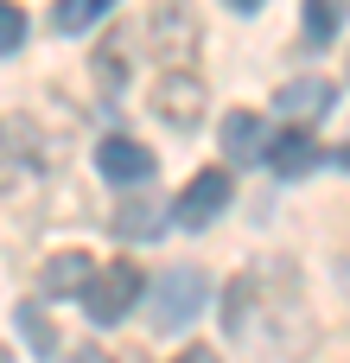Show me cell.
<instances>
[{
    "mask_svg": "<svg viewBox=\"0 0 350 363\" xmlns=\"http://www.w3.org/2000/svg\"><path fill=\"white\" fill-rule=\"evenodd\" d=\"M223 332H230V345H242V351H255L268 363L300 357L312 345V319L293 294V268L268 262V268L236 274L230 294H223Z\"/></svg>",
    "mask_w": 350,
    "mask_h": 363,
    "instance_id": "cell-1",
    "label": "cell"
},
{
    "mask_svg": "<svg viewBox=\"0 0 350 363\" xmlns=\"http://www.w3.org/2000/svg\"><path fill=\"white\" fill-rule=\"evenodd\" d=\"M147 319H153V332H185L204 306H210V274L204 268H191V262H179V268H159L153 281H147Z\"/></svg>",
    "mask_w": 350,
    "mask_h": 363,
    "instance_id": "cell-2",
    "label": "cell"
},
{
    "mask_svg": "<svg viewBox=\"0 0 350 363\" xmlns=\"http://www.w3.org/2000/svg\"><path fill=\"white\" fill-rule=\"evenodd\" d=\"M147 45H153V57H159L166 70H191V57L204 51V26H198V13H191L185 0H153V13H147Z\"/></svg>",
    "mask_w": 350,
    "mask_h": 363,
    "instance_id": "cell-3",
    "label": "cell"
},
{
    "mask_svg": "<svg viewBox=\"0 0 350 363\" xmlns=\"http://www.w3.org/2000/svg\"><path fill=\"white\" fill-rule=\"evenodd\" d=\"M140 294H147V274H140L134 262H108V268H96V281L83 287V306H89L96 325H121V319L140 306Z\"/></svg>",
    "mask_w": 350,
    "mask_h": 363,
    "instance_id": "cell-4",
    "label": "cell"
},
{
    "mask_svg": "<svg viewBox=\"0 0 350 363\" xmlns=\"http://www.w3.org/2000/svg\"><path fill=\"white\" fill-rule=\"evenodd\" d=\"M230 191H236V185H230V172H223V166H210V172H198V179L179 191V204H166V211H172V223H179V230H204V223H217V217H223Z\"/></svg>",
    "mask_w": 350,
    "mask_h": 363,
    "instance_id": "cell-5",
    "label": "cell"
},
{
    "mask_svg": "<svg viewBox=\"0 0 350 363\" xmlns=\"http://www.w3.org/2000/svg\"><path fill=\"white\" fill-rule=\"evenodd\" d=\"M153 108H159V121H166V128L191 134V128L204 121V83H198L191 70H166V77L153 83Z\"/></svg>",
    "mask_w": 350,
    "mask_h": 363,
    "instance_id": "cell-6",
    "label": "cell"
},
{
    "mask_svg": "<svg viewBox=\"0 0 350 363\" xmlns=\"http://www.w3.org/2000/svg\"><path fill=\"white\" fill-rule=\"evenodd\" d=\"M38 172V134L26 115H0V191H19Z\"/></svg>",
    "mask_w": 350,
    "mask_h": 363,
    "instance_id": "cell-7",
    "label": "cell"
},
{
    "mask_svg": "<svg viewBox=\"0 0 350 363\" xmlns=\"http://www.w3.org/2000/svg\"><path fill=\"white\" fill-rule=\"evenodd\" d=\"M96 172H102L108 185H147V179H153V153H147L140 140H128V134H108V140L96 147Z\"/></svg>",
    "mask_w": 350,
    "mask_h": 363,
    "instance_id": "cell-8",
    "label": "cell"
},
{
    "mask_svg": "<svg viewBox=\"0 0 350 363\" xmlns=\"http://www.w3.org/2000/svg\"><path fill=\"white\" fill-rule=\"evenodd\" d=\"M96 255H83V249H64V255H51L45 268H38V294H51V300H70V294H83L89 281H96Z\"/></svg>",
    "mask_w": 350,
    "mask_h": 363,
    "instance_id": "cell-9",
    "label": "cell"
},
{
    "mask_svg": "<svg viewBox=\"0 0 350 363\" xmlns=\"http://www.w3.org/2000/svg\"><path fill=\"white\" fill-rule=\"evenodd\" d=\"M223 153H230L236 166H255V160L268 153V121H261L255 108H230V115H223Z\"/></svg>",
    "mask_w": 350,
    "mask_h": 363,
    "instance_id": "cell-10",
    "label": "cell"
},
{
    "mask_svg": "<svg viewBox=\"0 0 350 363\" xmlns=\"http://www.w3.org/2000/svg\"><path fill=\"white\" fill-rule=\"evenodd\" d=\"M281 179H300V172H312L325 153H319V140L312 134H300V128H287V134H268V153H261Z\"/></svg>",
    "mask_w": 350,
    "mask_h": 363,
    "instance_id": "cell-11",
    "label": "cell"
},
{
    "mask_svg": "<svg viewBox=\"0 0 350 363\" xmlns=\"http://www.w3.org/2000/svg\"><path fill=\"white\" fill-rule=\"evenodd\" d=\"M332 96H338V89H332L325 77H293V83L274 96V108H281L287 121H319V115L332 108Z\"/></svg>",
    "mask_w": 350,
    "mask_h": 363,
    "instance_id": "cell-12",
    "label": "cell"
},
{
    "mask_svg": "<svg viewBox=\"0 0 350 363\" xmlns=\"http://www.w3.org/2000/svg\"><path fill=\"white\" fill-rule=\"evenodd\" d=\"M166 223H172L166 204H147V198H128V204H115V217H108V230L128 236V242H153Z\"/></svg>",
    "mask_w": 350,
    "mask_h": 363,
    "instance_id": "cell-13",
    "label": "cell"
},
{
    "mask_svg": "<svg viewBox=\"0 0 350 363\" xmlns=\"http://www.w3.org/2000/svg\"><path fill=\"white\" fill-rule=\"evenodd\" d=\"M350 19V0H306V45H332Z\"/></svg>",
    "mask_w": 350,
    "mask_h": 363,
    "instance_id": "cell-14",
    "label": "cell"
},
{
    "mask_svg": "<svg viewBox=\"0 0 350 363\" xmlns=\"http://www.w3.org/2000/svg\"><path fill=\"white\" fill-rule=\"evenodd\" d=\"M108 6H115V0H57V6H51V26H57V32H89Z\"/></svg>",
    "mask_w": 350,
    "mask_h": 363,
    "instance_id": "cell-15",
    "label": "cell"
},
{
    "mask_svg": "<svg viewBox=\"0 0 350 363\" xmlns=\"http://www.w3.org/2000/svg\"><path fill=\"white\" fill-rule=\"evenodd\" d=\"M13 319H19V332H26V345H32L38 357H51V351H57V332H51V319H45V306H38V300H26Z\"/></svg>",
    "mask_w": 350,
    "mask_h": 363,
    "instance_id": "cell-16",
    "label": "cell"
},
{
    "mask_svg": "<svg viewBox=\"0 0 350 363\" xmlns=\"http://www.w3.org/2000/svg\"><path fill=\"white\" fill-rule=\"evenodd\" d=\"M121 77H128V64H121V38H108V45L96 51V83H102V89H121Z\"/></svg>",
    "mask_w": 350,
    "mask_h": 363,
    "instance_id": "cell-17",
    "label": "cell"
},
{
    "mask_svg": "<svg viewBox=\"0 0 350 363\" xmlns=\"http://www.w3.org/2000/svg\"><path fill=\"white\" fill-rule=\"evenodd\" d=\"M19 45H26V13L13 0H0V57H13Z\"/></svg>",
    "mask_w": 350,
    "mask_h": 363,
    "instance_id": "cell-18",
    "label": "cell"
},
{
    "mask_svg": "<svg viewBox=\"0 0 350 363\" xmlns=\"http://www.w3.org/2000/svg\"><path fill=\"white\" fill-rule=\"evenodd\" d=\"M64 363H115V357H108V351H96V345H77Z\"/></svg>",
    "mask_w": 350,
    "mask_h": 363,
    "instance_id": "cell-19",
    "label": "cell"
},
{
    "mask_svg": "<svg viewBox=\"0 0 350 363\" xmlns=\"http://www.w3.org/2000/svg\"><path fill=\"white\" fill-rule=\"evenodd\" d=\"M179 363H217V351H204V345H191V351H179Z\"/></svg>",
    "mask_w": 350,
    "mask_h": 363,
    "instance_id": "cell-20",
    "label": "cell"
},
{
    "mask_svg": "<svg viewBox=\"0 0 350 363\" xmlns=\"http://www.w3.org/2000/svg\"><path fill=\"white\" fill-rule=\"evenodd\" d=\"M230 6H236V13H261V0H230Z\"/></svg>",
    "mask_w": 350,
    "mask_h": 363,
    "instance_id": "cell-21",
    "label": "cell"
},
{
    "mask_svg": "<svg viewBox=\"0 0 350 363\" xmlns=\"http://www.w3.org/2000/svg\"><path fill=\"white\" fill-rule=\"evenodd\" d=\"M338 166H350V147H344V153H338Z\"/></svg>",
    "mask_w": 350,
    "mask_h": 363,
    "instance_id": "cell-22",
    "label": "cell"
},
{
    "mask_svg": "<svg viewBox=\"0 0 350 363\" xmlns=\"http://www.w3.org/2000/svg\"><path fill=\"white\" fill-rule=\"evenodd\" d=\"M0 363H6V345H0Z\"/></svg>",
    "mask_w": 350,
    "mask_h": 363,
    "instance_id": "cell-23",
    "label": "cell"
}]
</instances>
